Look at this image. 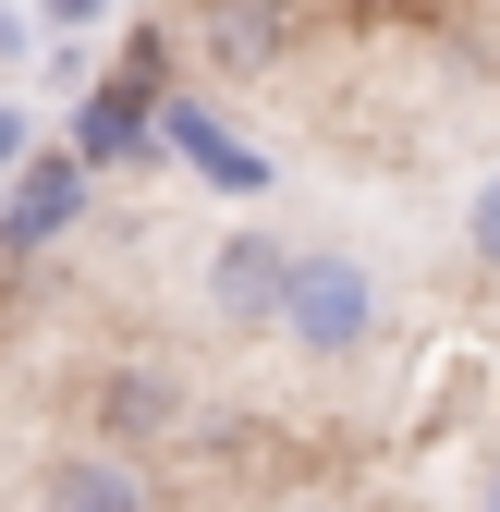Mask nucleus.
Instances as JSON below:
<instances>
[{"label":"nucleus","mask_w":500,"mask_h":512,"mask_svg":"<svg viewBox=\"0 0 500 512\" xmlns=\"http://www.w3.org/2000/svg\"><path fill=\"white\" fill-rule=\"evenodd\" d=\"M464 256H476V269H500V171L476 183V208H464Z\"/></svg>","instance_id":"9"},{"label":"nucleus","mask_w":500,"mask_h":512,"mask_svg":"<svg viewBox=\"0 0 500 512\" xmlns=\"http://www.w3.org/2000/svg\"><path fill=\"white\" fill-rule=\"evenodd\" d=\"M476 512H500V464H488V476H476Z\"/></svg>","instance_id":"12"},{"label":"nucleus","mask_w":500,"mask_h":512,"mask_svg":"<svg viewBox=\"0 0 500 512\" xmlns=\"http://www.w3.org/2000/svg\"><path fill=\"white\" fill-rule=\"evenodd\" d=\"M159 122H171V147L196 159L208 183H232V196H257V159H244V147L220 135V122H208V110H183V98H159Z\"/></svg>","instance_id":"8"},{"label":"nucleus","mask_w":500,"mask_h":512,"mask_svg":"<svg viewBox=\"0 0 500 512\" xmlns=\"http://www.w3.org/2000/svg\"><path fill=\"white\" fill-rule=\"evenodd\" d=\"M86 415L110 427V452H135V439H171V427H183V391H171L159 366H110Z\"/></svg>","instance_id":"7"},{"label":"nucleus","mask_w":500,"mask_h":512,"mask_svg":"<svg viewBox=\"0 0 500 512\" xmlns=\"http://www.w3.org/2000/svg\"><path fill=\"white\" fill-rule=\"evenodd\" d=\"M281 293H293V244H281V232H232V244L208 256L220 330H281Z\"/></svg>","instance_id":"5"},{"label":"nucleus","mask_w":500,"mask_h":512,"mask_svg":"<svg viewBox=\"0 0 500 512\" xmlns=\"http://www.w3.org/2000/svg\"><path fill=\"white\" fill-rule=\"evenodd\" d=\"M293 49V0H196V61L208 74H269Z\"/></svg>","instance_id":"6"},{"label":"nucleus","mask_w":500,"mask_h":512,"mask_svg":"<svg viewBox=\"0 0 500 512\" xmlns=\"http://www.w3.org/2000/svg\"><path fill=\"white\" fill-rule=\"evenodd\" d=\"M86 220V171H74V147H25L13 159V208H0V256H37V244H61Z\"/></svg>","instance_id":"4"},{"label":"nucleus","mask_w":500,"mask_h":512,"mask_svg":"<svg viewBox=\"0 0 500 512\" xmlns=\"http://www.w3.org/2000/svg\"><path fill=\"white\" fill-rule=\"evenodd\" d=\"M25 512H171L135 452H49L25 476Z\"/></svg>","instance_id":"3"},{"label":"nucleus","mask_w":500,"mask_h":512,"mask_svg":"<svg viewBox=\"0 0 500 512\" xmlns=\"http://www.w3.org/2000/svg\"><path fill=\"white\" fill-rule=\"evenodd\" d=\"M147 135H159V37H135V49L110 61V86L86 98V122H74V171L147 159Z\"/></svg>","instance_id":"2"},{"label":"nucleus","mask_w":500,"mask_h":512,"mask_svg":"<svg viewBox=\"0 0 500 512\" xmlns=\"http://www.w3.org/2000/svg\"><path fill=\"white\" fill-rule=\"evenodd\" d=\"M281 342H293V354H318V366L366 354V342H379V269H366V256H342V244L293 256V293H281Z\"/></svg>","instance_id":"1"},{"label":"nucleus","mask_w":500,"mask_h":512,"mask_svg":"<svg viewBox=\"0 0 500 512\" xmlns=\"http://www.w3.org/2000/svg\"><path fill=\"white\" fill-rule=\"evenodd\" d=\"M37 25H98V0H25Z\"/></svg>","instance_id":"10"},{"label":"nucleus","mask_w":500,"mask_h":512,"mask_svg":"<svg viewBox=\"0 0 500 512\" xmlns=\"http://www.w3.org/2000/svg\"><path fill=\"white\" fill-rule=\"evenodd\" d=\"M13 159H25V110L0 98V171H13Z\"/></svg>","instance_id":"11"}]
</instances>
